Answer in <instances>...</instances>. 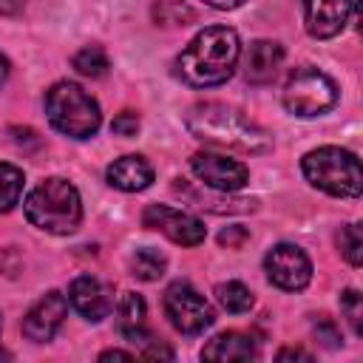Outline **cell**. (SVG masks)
I'll return each mask as SVG.
<instances>
[{"label": "cell", "mask_w": 363, "mask_h": 363, "mask_svg": "<svg viewBox=\"0 0 363 363\" xmlns=\"http://www.w3.org/2000/svg\"><path fill=\"white\" fill-rule=\"evenodd\" d=\"M184 128L199 142L224 150L255 156L272 147V136L258 122H252L250 116H244V111L224 102H196L184 113Z\"/></svg>", "instance_id": "cell-1"}, {"label": "cell", "mask_w": 363, "mask_h": 363, "mask_svg": "<svg viewBox=\"0 0 363 363\" xmlns=\"http://www.w3.org/2000/svg\"><path fill=\"white\" fill-rule=\"evenodd\" d=\"M241 57V40L235 28L210 26L199 31L179 54V77L193 88H213L233 77Z\"/></svg>", "instance_id": "cell-2"}, {"label": "cell", "mask_w": 363, "mask_h": 363, "mask_svg": "<svg viewBox=\"0 0 363 363\" xmlns=\"http://www.w3.org/2000/svg\"><path fill=\"white\" fill-rule=\"evenodd\" d=\"M26 218L51 235H68L79 227L82 221V201L79 193L71 182L51 176L45 182H40L23 201Z\"/></svg>", "instance_id": "cell-3"}, {"label": "cell", "mask_w": 363, "mask_h": 363, "mask_svg": "<svg viewBox=\"0 0 363 363\" xmlns=\"http://www.w3.org/2000/svg\"><path fill=\"white\" fill-rule=\"evenodd\" d=\"M45 113L54 130L71 139H91L102 125L96 99L82 85L68 82V79L54 82L45 91Z\"/></svg>", "instance_id": "cell-4"}, {"label": "cell", "mask_w": 363, "mask_h": 363, "mask_svg": "<svg viewBox=\"0 0 363 363\" xmlns=\"http://www.w3.org/2000/svg\"><path fill=\"white\" fill-rule=\"evenodd\" d=\"M301 170L312 187L329 196L357 199L363 190V173H360L357 156L337 145H323L309 150L301 162Z\"/></svg>", "instance_id": "cell-5"}, {"label": "cell", "mask_w": 363, "mask_h": 363, "mask_svg": "<svg viewBox=\"0 0 363 363\" xmlns=\"http://www.w3.org/2000/svg\"><path fill=\"white\" fill-rule=\"evenodd\" d=\"M337 105V85L329 74L301 65L284 85V108L292 116H320Z\"/></svg>", "instance_id": "cell-6"}, {"label": "cell", "mask_w": 363, "mask_h": 363, "mask_svg": "<svg viewBox=\"0 0 363 363\" xmlns=\"http://www.w3.org/2000/svg\"><path fill=\"white\" fill-rule=\"evenodd\" d=\"M164 315L182 335H201L216 323L213 303L187 281H176L164 289Z\"/></svg>", "instance_id": "cell-7"}, {"label": "cell", "mask_w": 363, "mask_h": 363, "mask_svg": "<svg viewBox=\"0 0 363 363\" xmlns=\"http://www.w3.org/2000/svg\"><path fill=\"white\" fill-rule=\"evenodd\" d=\"M142 224L147 230L162 233L164 238H170L173 244H182V247H199L207 235L201 218H196L184 210H173L167 204H147L142 213Z\"/></svg>", "instance_id": "cell-8"}, {"label": "cell", "mask_w": 363, "mask_h": 363, "mask_svg": "<svg viewBox=\"0 0 363 363\" xmlns=\"http://www.w3.org/2000/svg\"><path fill=\"white\" fill-rule=\"evenodd\" d=\"M190 167L196 173V179L218 193H235L250 182V170L244 162L230 159L224 153H210V150H199L190 159Z\"/></svg>", "instance_id": "cell-9"}, {"label": "cell", "mask_w": 363, "mask_h": 363, "mask_svg": "<svg viewBox=\"0 0 363 363\" xmlns=\"http://www.w3.org/2000/svg\"><path fill=\"white\" fill-rule=\"evenodd\" d=\"M267 278L286 292H298L312 281V261L298 244H275L264 258Z\"/></svg>", "instance_id": "cell-10"}, {"label": "cell", "mask_w": 363, "mask_h": 363, "mask_svg": "<svg viewBox=\"0 0 363 363\" xmlns=\"http://www.w3.org/2000/svg\"><path fill=\"white\" fill-rule=\"evenodd\" d=\"M65 315H68V298H65L62 292L51 289V292H45V295L26 312L20 329H23V335H26L28 340H34V343H48V340L60 332Z\"/></svg>", "instance_id": "cell-11"}, {"label": "cell", "mask_w": 363, "mask_h": 363, "mask_svg": "<svg viewBox=\"0 0 363 363\" xmlns=\"http://www.w3.org/2000/svg\"><path fill=\"white\" fill-rule=\"evenodd\" d=\"M354 11V0H303V26L315 40L337 37Z\"/></svg>", "instance_id": "cell-12"}, {"label": "cell", "mask_w": 363, "mask_h": 363, "mask_svg": "<svg viewBox=\"0 0 363 363\" xmlns=\"http://www.w3.org/2000/svg\"><path fill=\"white\" fill-rule=\"evenodd\" d=\"M68 303L85 320H94L96 323V320H102V318H108L113 312V303L116 301H113V289L105 281H99L94 275H79L68 286Z\"/></svg>", "instance_id": "cell-13"}, {"label": "cell", "mask_w": 363, "mask_h": 363, "mask_svg": "<svg viewBox=\"0 0 363 363\" xmlns=\"http://www.w3.org/2000/svg\"><path fill=\"white\" fill-rule=\"evenodd\" d=\"M238 62H241L247 82L264 85V82H272L278 77V71L284 65V48L275 40H255L247 45V51H241Z\"/></svg>", "instance_id": "cell-14"}, {"label": "cell", "mask_w": 363, "mask_h": 363, "mask_svg": "<svg viewBox=\"0 0 363 363\" xmlns=\"http://www.w3.org/2000/svg\"><path fill=\"white\" fill-rule=\"evenodd\" d=\"M105 179H108L111 187H116L122 193H139V190L150 187L153 164L139 153H128V156H119V159H113L108 164Z\"/></svg>", "instance_id": "cell-15"}, {"label": "cell", "mask_w": 363, "mask_h": 363, "mask_svg": "<svg viewBox=\"0 0 363 363\" xmlns=\"http://www.w3.org/2000/svg\"><path fill=\"white\" fill-rule=\"evenodd\" d=\"M113 309H116V326H119V332L125 335L128 343H139V340H145V337L150 335L147 326H145L147 303H145L142 295L125 292V295L113 303Z\"/></svg>", "instance_id": "cell-16"}, {"label": "cell", "mask_w": 363, "mask_h": 363, "mask_svg": "<svg viewBox=\"0 0 363 363\" xmlns=\"http://www.w3.org/2000/svg\"><path fill=\"white\" fill-rule=\"evenodd\" d=\"M201 357L204 360H218V363L252 360L255 357V343H252V337H247L241 332H221L201 349Z\"/></svg>", "instance_id": "cell-17"}, {"label": "cell", "mask_w": 363, "mask_h": 363, "mask_svg": "<svg viewBox=\"0 0 363 363\" xmlns=\"http://www.w3.org/2000/svg\"><path fill=\"white\" fill-rule=\"evenodd\" d=\"M23 184H26L23 170L17 164L0 162V213H9V210H14L20 204Z\"/></svg>", "instance_id": "cell-18"}, {"label": "cell", "mask_w": 363, "mask_h": 363, "mask_svg": "<svg viewBox=\"0 0 363 363\" xmlns=\"http://www.w3.org/2000/svg\"><path fill=\"white\" fill-rule=\"evenodd\" d=\"M164 267H167V258L159 250H153V247L136 250L133 258H130V272L139 281H159L164 275Z\"/></svg>", "instance_id": "cell-19"}, {"label": "cell", "mask_w": 363, "mask_h": 363, "mask_svg": "<svg viewBox=\"0 0 363 363\" xmlns=\"http://www.w3.org/2000/svg\"><path fill=\"white\" fill-rule=\"evenodd\" d=\"M71 65H74L82 77L96 79V77H105V74H108L111 60H108V54H105L102 45H85V48H79V51L74 54Z\"/></svg>", "instance_id": "cell-20"}, {"label": "cell", "mask_w": 363, "mask_h": 363, "mask_svg": "<svg viewBox=\"0 0 363 363\" xmlns=\"http://www.w3.org/2000/svg\"><path fill=\"white\" fill-rule=\"evenodd\" d=\"M216 298H218L221 309H227V312H233V315H241V312H250V309H252V292H250L241 281L218 284V286H216Z\"/></svg>", "instance_id": "cell-21"}, {"label": "cell", "mask_w": 363, "mask_h": 363, "mask_svg": "<svg viewBox=\"0 0 363 363\" xmlns=\"http://www.w3.org/2000/svg\"><path fill=\"white\" fill-rule=\"evenodd\" d=\"M337 247H340V255H343L352 267H360V261H363V235H360V224H346V227L337 233Z\"/></svg>", "instance_id": "cell-22"}, {"label": "cell", "mask_w": 363, "mask_h": 363, "mask_svg": "<svg viewBox=\"0 0 363 363\" xmlns=\"http://www.w3.org/2000/svg\"><path fill=\"white\" fill-rule=\"evenodd\" d=\"M340 312L352 323V332L354 335H363V298H360L357 289H346L340 295Z\"/></svg>", "instance_id": "cell-23"}, {"label": "cell", "mask_w": 363, "mask_h": 363, "mask_svg": "<svg viewBox=\"0 0 363 363\" xmlns=\"http://www.w3.org/2000/svg\"><path fill=\"white\" fill-rule=\"evenodd\" d=\"M111 130L119 133V136H136V130H139V116H136L133 111H122V113L111 122Z\"/></svg>", "instance_id": "cell-24"}, {"label": "cell", "mask_w": 363, "mask_h": 363, "mask_svg": "<svg viewBox=\"0 0 363 363\" xmlns=\"http://www.w3.org/2000/svg\"><path fill=\"white\" fill-rule=\"evenodd\" d=\"M315 335H318V340H323L329 349H335V346H340V343H343V337H340L337 326H335L329 318H320V320L315 323Z\"/></svg>", "instance_id": "cell-25"}, {"label": "cell", "mask_w": 363, "mask_h": 363, "mask_svg": "<svg viewBox=\"0 0 363 363\" xmlns=\"http://www.w3.org/2000/svg\"><path fill=\"white\" fill-rule=\"evenodd\" d=\"M218 241L227 244V247H241L247 241V230L244 227H227V230H221Z\"/></svg>", "instance_id": "cell-26"}, {"label": "cell", "mask_w": 363, "mask_h": 363, "mask_svg": "<svg viewBox=\"0 0 363 363\" xmlns=\"http://www.w3.org/2000/svg\"><path fill=\"white\" fill-rule=\"evenodd\" d=\"M23 9H26V0H0V17L20 14Z\"/></svg>", "instance_id": "cell-27"}, {"label": "cell", "mask_w": 363, "mask_h": 363, "mask_svg": "<svg viewBox=\"0 0 363 363\" xmlns=\"http://www.w3.org/2000/svg\"><path fill=\"white\" fill-rule=\"evenodd\" d=\"M278 360H312V354L303 352V349H281Z\"/></svg>", "instance_id": "cell-28"}, {"label": "cell", "mask_w": 363, "mask_h": 363, "mask_svg": "<svg viewBox=\"0 0 363 363\" xmlns=\"http://www.w3.org/2000/svg\"><path fill=\"white\" fill-rule=\"evenodd\" d=\"M210 9H218V11H233V9H238L244 0H204Z\"/></svg>", "instance_id": "cell-29"}, {"label": "cell", "mask_w": 363, "mask_h": 363, "mask_svg": "<svg viewBox=\"0 0 363 363\" xmlns=\"http://www.w3.org/2000/svg\"><path fill=\"white\" fill-rule=\"evenodd\" d=\"M99 360H133L130 352H122V349H108L99 354Z\"/></svg>", "instance_id": "cell-30"}, {"label": "cell", "mask_w": 363, "mask_h": 363, "mask_svg": "<svg viewBox=\"0 0 363 363\" xmlns=\"http://www.w3.org/2000/svg\"><path fill=\"white\" fill-rule=\"evenodd\" d=\"M9 74H11V62H9L6 54H0V85L9 79Z\"/></svg>", "instance_id": "cell-31"}]
</instances>
